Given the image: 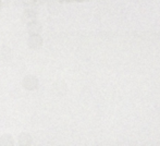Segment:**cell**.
<instances>
[{"instance_id":"1","label":"cell","mask_w":160,"mask_h":146,"mask_svg":"<svg viewBox=\"0 0 160 146\" xmlns=\"http://www.w3.org/2000/svg\"><path fill=\"white\" fill-rule=\"evenodd\" d=\"M22 85L28 91H35L39 86V80L35 75H26L22 81Z\"/></svg>"},{"instance_id":"2","label":"cell","mask_w":160,"mask_h":146,"mask_svg":"<svg viewBox=\"0 0 160 146\" xmlns=\"http://www.w3.org/2000/svg\"><path fill=\"white\" fill-rule=\"evenodd\" d=\"M28 46L31 49H39L42 46V37L39 34L30 35L28 39Z\"/></svg>"},{"instance_id":"3","label":"cell","mask_w":160,"mask_h":146,"mask_svg":"<svg viewBox=\"0 0 160 146\" xmlns=\"http://www.w3.org/2000/svg\"><path fill=\"white\" fill-rule=\"evenodd\" d=\"M42 32V24L37 21H31L30 23L28 24V33L30 35H34V34H40Z\"/></svg>"},{"instance_id":"4","label":"cell","mask_w":160,"mask_h":146,"mask_svg":"<svg viewBox=\"0 0 160 146\" xmlns=\"http://www.w3.org/2000/svg\"><path fill=\"white\" fill-rule=\"evenodd\" d=\"M18 143H19V145H24V146L32 145L33 144L32 135H31L30 133H28V132H22V133H20V135H19Z\"/></svg>"},{"instance_id":"5","label":"cell","mask_w":160,"mask_h":146,"mask_svg":"<svg viewBox=\"0 0 160 146\" xmlns=\"http://www.w3.org/2000/svg\"><path fill=\"white\" fill-rule=\"evenodd\" d=\"M11 58V49L7 46L0 48V61H8Z\"/></svg>"},{"instance_id":"6","label":"cell","mask_w":160,"mask_h":146,"mask_svg":"<svg viewBox=\"0 0 160 146\" xmlns=\"http://www.w3.org/2000/svg\"><path fill=\"white\" fill-rule=\"evenodd\" d=\"M14 144V140H13V136L10 134H3V135L0 136V145L3 146H10Z\"/></svg>"},{"instance_id":"7","label":"cell","mask_w":160,"mask_h":146,"mask_svg":"<svg viewBox=\"0 0 160 146\" xmlns=\"http://www.w3.org/2000/svg\"><path fill=\"white\" fill-rule=\"evenodd\" d=\"M36 15H37V12H36L35 10H33V9H28V10H25V12H24L23 17H24V19H26V20H34L36 18Z\"/></svg>"},{"instance_id":"8","label":"cell","mask_w":160,"mask_h":146,"mask_svg":"<svg viewBox=\"0 0 160 146\" xmlns=\"http://www.w3.org/2000/svg\"><path fill=\"white\" fill-rule=\"evenodd\" d=\"M33 2H36V1H39V0H32Z\"/></svg>"}]
</instances>
